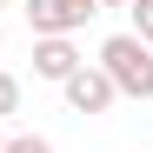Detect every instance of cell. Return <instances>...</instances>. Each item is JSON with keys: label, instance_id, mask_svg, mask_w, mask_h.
<instances>
[{"label": "cell", "instance_id": "obj_1", "mask_svg": "<svg viewBox=\"0 0 153 153\" xmlns=\"http://www.w3.org/2000/svg\"><path fill=\"white\" fill-rule=\"evenodd\" d=\"M100 73L113 80V93H126V100H153V47H146V40L113 33L107 47H100Z\"/></svg>", "mask_w": 153, "mask_h": 153}, {"label": "cell", "instance_id": "obj_2", "mask_svg": "<svg viewBox=\"0 0 153 153\" xmlns=\"http://www.w3.org/2000/svg\"><path fill=\"white\" fill-rule=\"evenodd\" d=\"M100 7L93 0H27V27L33 40H73V27H87Z\"/></svg>", "mask_w": 153, "mask_h": 153}, {"label": "cell", "instance_id": "obj_3", "mask_svg": "<svg viewBox=\"0 0 153 153\" xmlns=\"http://www.w3.org/2000/svg\"><path fill=\"white\" fill-rule=\"evenodd\" d=\"M60 87H67V107H73V113H107L113 100H120L113 80H107L100 67H80V73H73V80H60Z\"/></svg>", "mask_w": 153, "mask_h": 153}, {"label": "cell", "instance_id": "obj_4", "mask_svg": "<svg viewBox=\"0 0 153 153\" xmlns=\"http://www.w3.org/2000/svg\"><path fill=\"white\" fill-rule=\"evenodd\" d=\"M87 60H80V47H73V40H33V73H40V80H73V73H80Z\"/></svg>", "mask_w": 153, "mask_h": 153}, {"label": "cell", "instance_id": "obj_5", "mask_svg": "<svg viewBox=\"0 0 153 153\" xmlns=\"http://www.w3.org/2000/svg\"><path fill=\"white\" fill-rule=\"evenodd\" d=\"M126 13H133V40L153 47V0H126Z\"/></svg>", "mask_w": 153, "mask_h": 153}, {"label": "cell", "instance_id": "obj_6", "mask_svg": "<svg viewBox=\"0 0 153 153\" xmlns=\"http://www.w3.org/2000/svg\"><path fill=\"white\" fill-rule=\"evenodd\" d=\"M7 113H20V80L0 67V120H7Z\"/></svg>", "mask_w": 153, "mask_h": 153}, {"label": "cell", "instance_id": "obj_7", "mask_svg": "<svg viewBox=\"0 0 153 153\" xmlns=\"http://www.w3.org/2000/svg\"><path fill=\"white\" fill-rule=\"evenodd\" d=\"M7 153H53V140H40V133H7Z\"/></svg>", "mask_w": 153, "mask_h": 153}, {"label": "cell", "instance_id": "obj_8", "mask_svg": "<svg viewBox=\"0 0 153 153\" xmlns=\"http://www.w3.org/2000/svg\"><path fill=\"white\" fill-rule=\"evenodd\" d=\"M93 7H126V0H93Z\"/></svg>", "mask_w": 153, "mask_h": 153}, {"label": "cell", "instance_id": "obj_9", "mask_svg": "<svg viewBox=\"0 0 153 153\" xmlns=\"http://www.w3.org/2000/svg\"><path fill=\"white\" fill-rule=\"evenodd\" d=\"M0 153H7V126H0Z\"/></svg>", "mask_w": 153, "mask_h": 153}, {"label": "cell", "instance_id": "obj_10", "mask_svg": "<svg viewBox=\"0 0 153 153\" xmlns=\"http://www.w3.org/2000/svg\"><path fill=\"white\" fill-rule=\"evenodd\" d=\"M0 47H7V33H0Z\"/></svg>", "mask_w": 153, "mask_h": 153}]
</instances>
